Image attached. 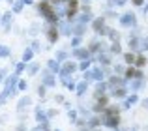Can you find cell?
<instances>
[{
    "label": "cell",
    "instance_id": "obj_40",
    "mask_svg": "<svg viewBox=\"0 0 148 131\" xmlns=\"http://www.w3.org/2000/svg\"><path fill=\"white\" fill-rule=\"evenodd\" d=\"M6 73H8V69H0V84L6 81Z\"/></svg>",
    "mask_w": 148,
    "mask_h": 131
},
{
    "label": "cell",
    "instance_id": "obj_11",
    "mask_svg": "<svg viewBox=\"0 0 148 131\" xmlns=\"http://www.w3.org/2000/svg\"><path fill=\"white\" fill-rule=\"evenodd\" d=\"M137 101H139V96H137V94L127 96V98L124 99V103H122V109H131V105H135Z\"/></svg>",
    "mask_w": 148,
    "mask_h": 131
},
{
    "label": "cell",
    "instance_id": "obj_21",
    "mask_svg": "<svg viewBox=\"0 0 148 131\" xmlns=\"http://www.w3.org/2000/svg\"><path fill=\"white\" fill-rule=\"evenodd\" d=\"M146 66V56L143 55V53H137V60H135V68H145Z\"/></svg>",
    "mask_w": 148,
    "mask_h": 131
},
{
    "label": "cell",
    "instance_id": "obj_12",
    "mask_svg": "<svg viewBox=\"0 0 148 131\" xmlns=\"http://www.w3.org/2000/svg\"><path fill=\"white\" fill-rule=\"evenodd\" d=\"M60 68H62V64L58 62L56 58H53V60H49V62H47V69H49L51 73H54V75L60 73Z\"/></svg>",
    "mask_w": 148,
    "mask_h": 131
},
{
    "label": "cell",
    "instance_id": "obj_42",
    "mask_svg": "<svg viewBox=\"0 0 148 131\" xmlns=\"http://www.w3.org/2000/svg\"><path fill=\"white\" fill-rule=\"evenodd\" d=\"M131 2H133L135 6H143V4H145V0H131Z\"/></svg>",
    "mask_w": 148,
    "mask_h": 131
},
{
    "label": "cell",
    "instance_id": "obj_6",
    "mask_svg": "<svg viewBox=\"0 0 148 131\" xmlns=\"http://www.w3.org/2000/svg\"><path fill=\"white\" fill-rule=\"evenodd\" d=\"M71 56L75 60H86V58H90V53H88L86 47H77L71 51Z\"/></svg>",
    "mask_w": 148,
    "mask_h": 131
},
{
    "label": "cell",
    "instance_id": "obj_23",
    "mask_svg": "<svg viewBox=\"0 0 148 131\" xmlns=\"http://www.w3.org/2000/svg\"><path fill=\"white\" fill-rule=\"evenodd\" d=\"M145 51H148V38L141 36L139 38V53H145Z\"/></svg>",
    "mask_w": 148,
    "mask_h": 131
},
{
    "label": "cell",
    "instance_id": "obj_33",
    "mask_svg": "<svg viewBox=\"0 0 148 131\" xmlns=\"http://www.w3.org/2000/svg\"><path fill=\"white\" fill-rule=\"evenodd\" d=\"M38 96H40V98L43 99L45 96H47V86H43V84H40V86H38Z\"/></svg>",
    "mask_w": 148,
    "mask_h": 131
},
{
    "label": "cell",
    "instance_id": "obj_27",
    "mask_svg": "<svg viewBox=\"0 0 148 131\" xmlns=\"http://www.w3.org/2000/svg\"><path fill=\"white\" fill-rule=\"evenodd\" d=\"M94 62L92 58H86V60H81V64H79V69L81 71H88V68H90V64Z\"/></svg>",
    "mask_w": 148,
    "mask_h": 131
},
{
    "label": "cell",
    "instance_id": "obj_45",
    "mask_svg": "<svg viewBox=\"0 0 148 131\" xmlns=\"http://www.w3.org/2000/svg\"><path fill=\"white\" fill-rule=\"evenodd\" d=\"M81 131H90V129H86V128H84V129H81Z\"/></svg>",
    "mask_w": 148,
    "mask_h": 131
},
{
    "label": "cell",
    "instance_id": "obj_8",
    "mask_svg": "<svg viewBox=\"0 0 148 131\" xmlns=\"http://www.w3.org/2000/svg\"><path fill=\"white\" fill-rule=\"evenodd\" d=\"M30 105H32V98H30V96H25V98L19 99V103H17V111L23 114V113H25V111L28 109Z\"/></svg>",
    "mask_w": 148,
    "mask_h": 131
},
{
    "label": "cell",
    "instance_id": "obj_9",
    "mask_svg": "<svg viewBox=\"0 0 148 131\" xmlns=\"http://www.w3.org/2000/svg\"><path fill=\"white\" fill-rule=\"evenodd\" d=\"M109 96H111V98H114V99H124V98H127V88L126 86L114 88V90L109 92Z\"/></svg>",
    "mask_w": 148,
    "mask_h": 131
},
{
    "label": "cell",
    "instance_id": "obj_44",
    "mask_svg": "<svg viewBox=\"0 0 148 131\" xmlns=\"http://www.w3.org/2000/svg\"><path fill=\"white\" fill-rule=\"evenodd\" d=\"M23 2H25V6H32L34 0H23Z\"/></svg>",
    "mask_w": 148,
    "mask_h": 131
},
{
    "label": "cell",
    "instance_id": "obj_37",
    "mask_svg": "<svg viewBox=\"0 0 148 131\" xmlns=\"http://www.w3.org/2000/svg\"><path fill=\"white\" fill-rule=\"evenodd\" d=\"M45 113H47V118L51 120V118H53V116H56V114H58V111H56V109H47V111H45Z\"/></svg>",
    "mask_w": 148,
    "mask_h": 131
},
{
    "label": "cell",
    "instance_id": "obj_18",
    "mask_svg": "<svg viewBox=\"0 0 148 131\" xmlns=\"http://www.w3.org/2000/svg\"><path fill=\"white\" fill-rule=\"evenodd\" d=\"M86 90H88V81H81L79 84H77V88H75V92H77V96H84L86 94Z\"/></svg>",
    "mask_w": 148,
    "mask_h": 131
},
{
    "label": "cell",
    "instance_id": "obj_25",
    "mask_svg": "<svg viewBox=\"0 0 148 131\" xmlns=\"http://www.w3.org/2000/svg\"><path fill=\"white\" fill-rule=\"evenodd\" d=\"M112 71H114V75L124 77V73H126V66H124V64H116L114 68H112Z\"/></svg>",
    "mask_w": 148,
    "mask_h": 131
},
{
    "label": "cell",
    "instance_id": "obj_19",
    "mask_svg": "<svg viewBox=\"0 0 148 131\" xmlns=\"http://www.w3.org/2000/svg\"><path fill=\"white\" fill-rule=\"evenodd\" d=\"M60 81H62V84H64V86L68 88V90H75V88H77L75 81L69 79V77H60Z\"/></svg>",
    "mask_w": 148,
    "mask_h": 131
},
{
    "label": "cell",
    "instance_id": "obj_15",
    "mask_svg": "<svg viewBox=\"0 0 148 131\" xmlns=\"http://www.w3.org/2000/svg\"><path fill=\"white\" fill-rule=\"evenodd\" d=\"M36 120H38V124H45V122H49L47 113H45L43 109H40V107L36 109Z\"/></svg>",
    "mask_w": 148,
    "mask_h": 131
},
{
    "label": "cell",
    "instance_id": "obj_14",
    "mask_svg": "<svg viewBox=\"0 0 148 131\" xmlns=\"http://www.w3.org/2000/svg\"><path fill=\"white\" fill-rule=\"evenodd\" d=\"M122 58H124V64H126V66H135V60H137V53H131V51H130V53H126Z\"/></svg>",
    "mask_w": 148,
    "mask_h": 131
},
{
    "label": "cell",
    "instance_id": "obj_47",
    "mask_svg": "<svg viewBox=\"0 0 148 131\" xmlns=\"http://www.w3.org/2000/svg\"><path fill=\"white\" fill-rule=\"evenodd\" d=\"M96 131H99V129H96Z\"/></svg>",
    "mask_w": 148,
    "mask_h": 131
},
{
    "label": "cell",
    "instance_id": "obj_29",
    "mask_svg": "<svg viewBox=\"0 0 148 131\" xmlns=\"http://www.w3.org/2000/svg\"><path fill=\"white\" fill-rule=\"evenodd\" d=\"M40 32H41V26L38 25V23H34V25L30 26V30H28V34H32V36H38Z\"/></svg>",
    "mask_w": 148,
    "mask_h": 131
},
{
    "label": "cell",
    "instance_id": "obj_22",
    "mask_svg": "<svg viewBox=\"0 0 148 131\" xmlns=\"http://www.w3.org/2000/svg\"><path fill=\"white\" fill-rule=\"evenodd\" d=\"M23 8H25V2H23V0H15V2L11 4V11H13V13H21Z\"/></svg>",
    "mask_w": 148,
    "mask_h": 131
},
{
    "label": "cell",
    "instance_id": "obj_10",
    "mask_svg": "<svg viewBox=\"0 0 148 131\" xmlns=\"http://www.w3.org/2000/svg\"><path fill=\"white\" fill-rule=\"evenodd\" d=\"M90 71H92V79L98 81V83H101V81L107 77V75H105V69H103V68H94V69H90Z\"/></svg>",
    "mask_w": 148,
    "mask_h": 131
},
{
    "label": "cell",
    "instance_id": "obj_36",
    "mask_svg": "<svg viewBox=\"0 0 148 131\" xmlns=\"http://www.w3.org/2000/svg\"><path fill=\"white\" fill-rule=\"evenodd\" d=\"M30 49H32L34 53H40V51H41V43H40L38 40H36V41H32V47H30Z\"/></svg>",
    "mask_w": 148,
    "mask_h": 131
},
{
    "label": "cell",
    "instance_id": "obj_20",
    "mask_svg": "<svg viewBox=\"0 0 148 131\" xmlns=\"http://www.w3.org/2000/svg\"><path fill=\"white\" fill-rule=\"evenodd\" d=\"M109 53H111V55H122V45H120V41H112Z\"/></svg>",
    "mask_w": 148,
    "mask_h": 131
},
{
    "label": "cell",
    "instance_id": "obj_35",
    "mask_svg": "<svg viewBox=\"0 0 148 131\" xmlns=\"http://www.w3.org/2000/svg\"><path fill=\"white\" fill-rule=\"evenodd\" d=\"M26 88H28V83H26V81H19V83H17V90H21V92H25L26 90Z\"/></svg>",
    "mask_w": 148,
    "mask_h": 131
},
{
    "label": "cell",
    "instance_id": "obj_2",
    "mask_svg": "<svg viewBox=\"0 0 148 131\" xmlns=\"http://www.w3.org/2000/svg\"><path fill=\"white\" fill-rule=\"evenodd\" d=\"M120 21V26L122 28H135L137 26V17H135V13H124L118 17Z\"/></svg>",
    "mask_w": 148,
    "mask_h": 131
},
{
    "label": "cell",
    "instance_id": "obj_39",
    "mask_svg": "<svg viewBox=\"0 0 148 131\" xmlns=\"http://www.w3.org/2000/svg\"><path fill=\"white\" fill-rule=\"evenodd\" d=\"M15 131H28V129H26L25 122H19V126H17V128H15Z\"/></svg>",
    "mask_w": 148,
    "mask_h": 131
},
{
    "label": "cell",
    "instance_id": "obj_17",
    "mask_svg": "<svg viewBox=\"0 0 148 131\" xmlns=\"http://www.w3.org/2000/svg\"><path fill=\"white\" fill-rule=\"evenodd\" d=\"M99 122H101L99 114H98V116H90V118H88V124H86V129H96L99 126Z\"/></svg>",
    "mask_w": 148,
    "mask_h": 131
},
{
    "label": "cell",
    "instance_id": "obj_41",
    "mask_svg": "<svg viewBox=\"0 0 148 131\" xmlns=\"http://www.w3.org/2000/svg\"><path fill=\"white\" fill-rule=\"evenodd\" d=\"M54 101H56V103H64V96H60V94L54 96Z\"/></svg>",
    "mask_w": 148,
    "mask_h": 131
},
{
    "label": "cell",
    "instance_id": "obj_38",
    "mask_svg": "<svg viewBox=\"0 0 148 131\" xmlns=\"http://www.w3.org/2000/svg\"><path fill=\"white\" fill-rule=\"evenodd\" d=\"M38 126L41 128V131H51V124H49V122H45V124H38Z\"/></svg>",
    "mask_w": 148,
    "mask_h": 131
},
{
    "label": "cell",
    "instance_id": "obj_7",
    "mask_svg": "<svg viewBox=\"0 0 148 131\" xmlns=\"http://www.w3.org/2000/svg\"><path fill=\"white\" fill-rule=\"evenodd\" d=\"M96 60L101 64V68H105V66H111L112 64V55L109 51H103V53H99V55H98V58H96Z\"/></svg>",
    "mask_w": 148,
    "mask_h": 131
},
{
    "label": "cell",
    "instance_id": "obj_24",
    "mask_svg": "<svg viewBox=\"0 0 148 131\" xmlns=\"http://www.w3.org/2000/svg\"><path fill=\"white\" fill-rule=\"evenodd\" d=\"M40 68H41V66L38 64V62H32V64L28 66V68H26V69H28V75H30V77H34L38 71H40Z\"/></svg>",
    "mask_w": 148,
    "mask_h": 131
},
{
    "label": "cell",
    "instance_id": "obj_30",
    "mask_svg": "<svg viewBox=\"0 0 148 131\" xmlns=\"http://www.w3.org/2000/svg\"><path fill=\"white\" fill-rule=\"evenodd\" d=\"M26 66H28V64H25V62H19V64H15V73H17V75H21V73L26 69Z\"/></svg>",
    "mask_w": 148,
    "mask_h": 131
},
{
    "label": "cell",
    "instance_id": "obj_1",
    "mask_svg": "<svg viewBox=\"0 0 148 131\" xmlns=\"http://www.w3.org/2000/svg\"><path fill=\"white\" fill-rule=\"evenodd\" d=\"M79 69V64L77 62H71V60H66L64 64H62V68H60V73L58 75L60 77H71L73 73Z\"/></svg>",
    "mask_w": 148,
    "mask_h": 131
},
{
    "label": "cell",
    "instance_id": "obj_31",
    "mask_svg": "<svg viewBox=\"0 0 148 131\" xmlns=\"http://www.w3.org/2000/svg\"><path fill=\"white\" fill-rule=\"evenodd\" d=\"M126 2H127V0H109L107 6H109V8H116V6H124Z\"/></svg>",
    "mask_w": 148,
    "mask_h": 131
},
{
    "label": "cell",
    "instance_id": "obj_32",
    "mask_svg": "<svg viewBox=\"0 0 148 131\" xmlns=\"http://www.w3.org/2000/svg\"><path fill=\"white\" fill-rule=\"evenodd\" d=\"M68 118H69V122H71V124H77V111H71V109H69L68 111Z\"/></svg>",
    "mask_w": 148,
    "mask_h": 131
},
{
    "label": "cell",
    "instance_id": "obj_26",
    "mask_svg": "<svg viewBox=\"0 0 148 131\" xmlns=\"http://www.w3.org/2000/svg\"><path fill=\"white\" fill-rule=\"evenodd\" d=\"M68 56H69L68 51H56V56H54V58H56L58 62L62 64V62H66V60H68Z\"/></svg>",
    "mask_w": 148,
    "mask_h": 131
},
{
    "label": "cell",
    "instance_id": "obj_46",
    "mask_svg": "<svg viewBox=\"0 0 148 131\" xmlns=\"http://www.w3.org/2000/svg\"><path fill=\"white\" fill-rule=\"evenodd\" d=\"M53 131H60V129H53Z\"/></svg>",
    "mask_w": 148,
    "mask_h": 131
},
{
    "label": "cell",
    "instance_id": "obj_5",
    "mask_svg": "<svg viewBox=\"0 0 148 131\" xmlns=\"http://www.w3.org/2000/svg\"><path fill=\"white\" fill-rule=\"evenodd\" d=\"M145 84H146V79H131V81H127V83H126V88H127V92L137 94Z\"/></svg>",
    "mask_w": 148,
    "mask_h": 131
},
{
    "label": "cell",
    "instance_id": "obj_4",
    "mask_svg": "<svg viewBox=\"0 0 148 131\" xmlns=\"http://www.w3.org/2000/svg\"><path fill=\"white\" fill-rule=\"evenodd\" d=\"M41 84L47 86V88L56 86V77H54V73H51L49 69H43V71H41Z\"/></svg>",
    "mask_w": 148,
    "mask_h": 131
},
{
    "label": "cell",
    "instance_id": "obj_43",
    "mask_svg": "<svg viewBox=\"0 0 148 131\" xmlns=\"http://www.w3.org/2000/svg\"><path fill=\"white\" fill-rule=\"evenodd\" d=\"M141 105L145 107V109H148V98H146V99H143V101H141Z\"/></svg>",
    "mask_w": 148,
    "mask_h": 131
},
{
    "label": "cell",
    "instance_id": "obj_34",
    "mask_svg": "<svg viewBox=\"0 0 148 131\" xmlns=\"http://www.w3.org/2000/svg\"><path fill=\"white\" fill-rule=\"evenodd\" d=\"M81 41H83V38H79V36H73V38H71V47H73V49H77V47L81 45Z\"/></svg>",
    "mask_w": 148,
    "mask_h": 131
},
{
    "label": "cell",
    "instance_id": "obj_3",
    "mask_svg": "<svg viewBox=\"0 0 148 131\" xmlns=\"http://www.w3.org/2000/svg\"><path fill=\"white\" fill-rule=\"evenodd\" d=\"M45 36H47L49 43H56L58 38H60V32H58V26L56 25H45Z\"/></svg>",
    "mask_w": 148,
    "mask_h": 131
},
{
    "label": "cell",
    "instance_id": "obj_13",
    "mask_svg": "<svg viewBox=\"0 0 148 131\" xmlns=\"http://www.w3.org/2000/svg\"><path fill=\"white\" fill-rule=\"evenodd\" d=\"M86 32V25H81V23H73V36L83 38Z\"/></svg>",
    "mask_w": 148,
    "mask_h": 131
},
{
    "label": "cell",
    "instance_id": "obj_16",
    "mask_svg": "<svg viewBox=\"0 0 148 131\" xmlns=\"http://www.w3.org/2000/svg\"><path fill=\"white\" fill-rule=\"evenodd\" d=\"M34 58V51L30 47H26L25 51H23V56H21V62H25V64H30V60Z\"/></svg>",
    "mask_w": 148,
    "mask_h": 131
},
{
    "label": "cell",
    "instance_id": "obj_28",
    "mask_svg": "<svg viewBox=\"0 0 148 131\" xmlns=\"http://www.w3.org/2000/svg\"><path fill=\"white\" fill-rule=\"evenodd\" d=\"M11 55V49L8 45H0V58H8Z\"/></svg>",
    "mask_w": 148,
    "mask_h": 131
}]
</instances>
